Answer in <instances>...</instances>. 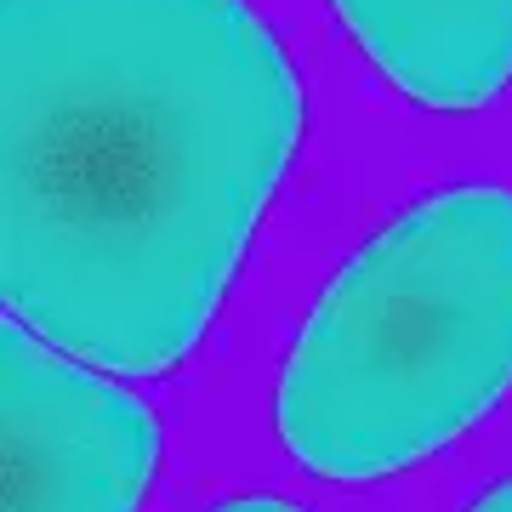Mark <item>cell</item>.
I'll use <instances>...</instances> for the list:
<instances>
[{
	"instance_id": "1",
	"label": "cell",
	"mask_w": 512,
	"mask_h": 512,
	"mask_svg": "<svg viewBox=\"0 0 512 512\" xmlns=\"http://www.w3.org/2000/svg\"><path fill=\"white\" fill-rule=\"evenodd\" d=\"M296 137V69L245 0H0L12 319L103 370L183 365Z\"/></svg>"
},
{
	"instance_id": "2",
	"label": "cell",
	"mask_w": 512,
	"mask_h": 512,
	"mask_svg": "<svg viewBox=\"0 0 512 512\" xmlns=\"http://www.w3.org/2000/svg\"><path fill=\"white\" fill-rule=\"evenodd\" d=\"M512 387V188L427 194L342 262L279 376V439L308 473L416 467Z\"/></svg>"
},
{
	"instance_id": "3",
	"label": "cell",
	"mask_w": 512,
	"mask_h": 512,
	"mask_svg": "<svg viewBox=\"0 0 512 512\" xmlns=\"http://www.w3.org/2000/svg\"><path fill=\"white\" fill-rule=\"evenodd\" d=\"M160 427L137 393L0 325V512H137Z\"/></svg>"
},
{
	"instance_id": "4",
	"label": "cell",
	"mask_w": 512,
	"mask_h": 512,
	"mask_svg": "<svg viewBox=\"0 0 512 512\" xmlns=\"http://www.w3.org/2000/svg\"><path fill=\"white\" fill-rule=\"evenodd\" d=\"M387 86L421 109H478L512 80V0H330Z\"/></svg>"
},
{
	"instance_id": "5",
	"label": "cell",
	"mask_w": 512,
	"mask_h": 512,
	"mask_svg": "<svg viewBox=\"0 0 512 512\" xmlns=\"http://www.w3.org/2000/svg\"><path fill=\"white\" fill-rule=\"evenodd\" d=\"M211 512H308V507L279 501V495H234V501H217Z\"/></svg>"
},
{
	"instance_id": "6",
	"label": "cell",
	"mask_w": 512,
	"mask_h": 512,
	"mask_svg": "<svg viewBox=\"0 0 512 512\" xmlns=\"http://www.w3.org/2000/svg\"><path fill=\"white\" fill-rule=\"evenodd\" d=\"M467 512H512V478H507V484H495L490 495H478Z\"/></svg>"
}]
</instances>
